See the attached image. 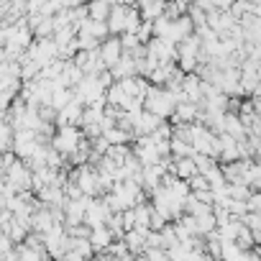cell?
<instances>
[{
    "instance_id": "obj_1",
    "label": "cell",
    "mask_w": 261,
    "mask_h": 261,
    "mask_svg": "<svg viewBox=\"0 0 261 261\" xmlns=\"http://www.w3.org/2000/svg\"><path fill=\"white\" fill-rule=\"evenodd\" d=\"M82 141H85L82 128H77V125H64V128H57V136L51 139V146H54L64 159H69L72 154L80 151Z\"/></svg>"
},
{
    "instance_id": "obj_2",
    "label": "cell",
    "mask_w": 261,
    "mask_h": 261,
    "mask_svg": "<svg viewBox=\"0 0 261 261\" xmlns=\"http://www.w3.org/2000/svg\"><path fill=\"white\" fill-rule=\"evenodd\" d=\"M144 108H146L149 113L159 115L162 120H172V115H174V110H177V100L172 97V92H169L167 87H151V92H149Z\"/></svg>"
},
{
    "instance_id": "obj_3",
    "label": "cell",
    "mask_w": 261,
    "mask_h": 261,
    "mask_svg": "<svg viewBox=\"0 0 261 261\" xmlns=\"http://www.w3.org/2000/svg\"><path fill=\"white\" fill-rule=\"evenodd\" d=\"M115 213L110 210V205L105 202V197H95L92 200V205H90V210H87V218H85V223L95 230V228H102V225H108V220L113 218Z\"/></svg>"
},
{
    "instance_id": "obj_4",
    "label": "cell",
    "mask_w": 261,
    "mask_h": 261,
    "mask_svg": "<svg viewBox=\"0 0 261 261\" xmlns=\"http://www.w3.org/2000/svg\"><path fill=\"white\" fill-rule=\"evenodd\" d=\"M100 54H102V62H105V67L108 69H113L120 59H123V44H120V36H110L108 41H102V46H100Z\"/></svg>"
},
{
    "instance_id": "obj_5",
    "label": "cell",
    "mask_w": 261,
    "mask_h": 261,
    "mask_svg": "<svg viewBox=\"0 0 261 261\" xmlns=\"http://www.w3.org/2000/svg\"><path fill=\"white\" fill-rule=\"evenodd\" d=\"M115 241H118V238L113 236V230H110L108 225L95 228V230H92V236H90V243H92L95 253H108V248H110Z\"/></svg>"
},
{
    "instance_id": "obj_6",
    "label": "cell",
    "mask_w": 261,
    "mask_h": 261,
    "mask_svg": "<svg viewBox=\"0 0 261 261\" xmlns=\"http://www.w3.org/2000/svg\"><path fill=\"white\" fill-rule=\"evenodd\" d=\"M172 174H174L177 179L190 182V179H192V177H197L200 172H197L195 159H174V164H172Z\"/></svg>"
},
{
    "instance_id": "obj_7",
    "label": "cell",
    "mask_w": 261,
    "mask_h": 261,
    "mask_svg": "<svg viewBox=\"0 0 261 261\" xmlns=\"http://www.w3.org/2000/svg\"><path fill=\"white\" fill-rule=\"evenodd\" d=\"M80 34H90V36H95L97 41H108L113 34H110V26L105 23V21H92V18H87L85 21V26L80 29Z\"/></svg>"
},
{
    "instance_id": "obj_8",
    "label": "cell",
    "mask_w": 261,
    "mask_h": 261,
    "mask_svg": "<svg viewBox=\"0 0 261 261\" xmlns=\"http://www.w3.org/2000/svg\"><path fill=\"white\" fill-rule=\"evenodd\" d=\"M139 11L144 21H156L167 13V3H139Z\"/></svg>"
},
{
    "instance_id": "obj_9",
    "label": "cell",
    "mask_w": 261,
    "mask_h": 261,
    "mask_svg": "<svg viewBox=\"0 0 261 261\" xmlns=\"http://www.w3.org/2000/svg\"><path fill=\"white\" fill-rule=\"evenodd\" d=\"M110 13H113V6H110V3H105V0L90 3V18H92V21H105V23H108Z\"/></svg>"
},
{
    "instance_id": "obj_10",
    "label": "cell",
    "mask_w": 261,
    "mask_h": 261,
    "mask_svg": "<svg viewBox=\"0 0 261 261\" xmlns=\"http://www.w3.org/2000/svg\"><path fill=\"white\" fill-rule=\"evenodd\" d=\"M248 185L253 187V192H261V164L253 162L251 172H248Z\"/></svg>"
},
{
    "instance_id": "obj_11",
    "label": "cell",
    "mask_w": 261,
    "mask_h": 261,
    "mask_svg": "<svg viewBox=\"0 0 261 261\" xmlns=\"http://www.w3.org/2000/svg\"><path fill=\"white\" fill-rule=\"evenodd\" d=\"M190 190L192 192H205V190H213V187H210V182H207L205 174H197V177L190 179Z\"/></svg>"
},
{
    "instance_id": "obj_12",
    "label": "cell",
    "mask_w": 261,
    "mask_h": 261,
    "mask_svg": "<svg viewBox=\"0 0 261 261\" xmlns=\"http://www.w3.org/2000/svg\"><path fill=\"white\" fill-rule=\"evenodd\" d=\"M144 258L146 261H169V251H164V248H149L144 253Z\"/></svg>"
}]
</instances>
